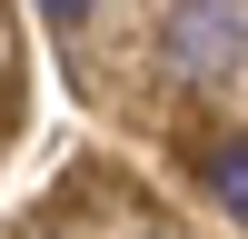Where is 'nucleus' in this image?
Wrapping results in <instances>:
<instances>
[{
    "mask_svg": "<svg viewBox=\"0 0 248 239\" xmlns=\"http://www.w3.org/2000/svg\"><path fill=\"white\" fill-rule=\"evenodd\" d=\"M40 10H50L60 30H79V20H90V0H40Z\"/></svg>",
    "mask_w": 248,
    "mask_h": 239,
    "instance_id": "3",
    "label": "nucleus"
},
{
    "mask_svg": "<svg viewBox=\"0 0 248 239\" xmlns=\"http://www.w3.org/2000/svg\"><path fill=\"white\" fill-rule=\"evenodd\" d=\"M209 199H218L229 219H248V130H238V139H218V150H209Z\"/></svg>",
    "mask_w": 248,
    "mask_h": 239,
    "instance_id": "2",
    "label": "nucleus"
},
{
    "mask_svg": "<svg viewBox=\"0 0 248 239\" xmlns=\"http://www.w3.org/2000/svg\"><path fill=\"white\" fill-rule=\"evenodd\" d=\"M159 60L179 80H218L248 60V0H169L159 20Z\"/></svg>",
    "mask_w": 248,
    "mask_h": 239,
    "instance_id": "1",
    "label": "nucleus"
}]
</instances>
